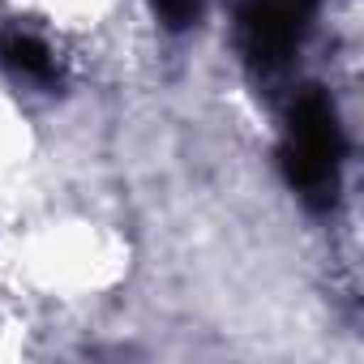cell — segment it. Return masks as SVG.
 <instances>
[{
    "label": "cell",
    "instance_id": "obj_3",
    "mask_svg": "<svg viewBox=\"0 0 364 364\" xmlns=\"http://www.w3.org/2000/svg\"><path fill=\"white\" fill-rule=\"evenodd\" d=\"M0 65H5L14 77H22V82H52V77H56V56H52V48H48L39 35L22 31V26L0 31Z\"/></svg>",
    "mask_w": 364,
    "mask_h": 364
},
{
    "label": "cell",
    "instance_id": "obj_4",
    "mask_svg": "<svg viewBox=\"0 0 364 364\" xmlns=\"http://www.w3.org/2000/svg\"><path fill=\"white\" fill-rule=\"evenodd\" d=\"M154 14L167 31H189L202 18V0H154Z\"/></svg>",
    "mask_w": 364,
    "mask_h": 364
},
{
    "label": "cell",
    "instance_id": "obj_1",
    "mask_svg": "<svg viewBox=\"0 0 364 364\" xmlns=\"http://www.w3.org/2000/svg\"><path fill=\"white\" fill-rule=\"evenodd\" d=\"M279 159H283L287 185L300 198H309L313 206L334 202L338 167H343V129H338V116H334L330 99L317 86H309L291 103L287 137H283Z\"/></svg>",
    "mask_w": 364,
    "mask_h": 364
},
{
    "label": "cell",
    "instance_id": "obj_2",
    "mask_svg": "<svg viewBox=\"0 0 364 364\" xmlns=\"http://www.w3.org/2000/svg\"><path fill=\"white\" fill-rule=\"evenodd\" d=\"M321 0H245L240 9V48L253 69L274 73L300 48L309 18Z\"/></svg>",
    "mask_w": 364,
    "mask_h": 364
}]
</instances>
